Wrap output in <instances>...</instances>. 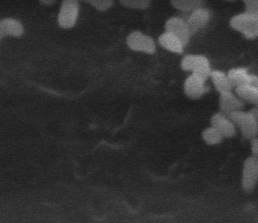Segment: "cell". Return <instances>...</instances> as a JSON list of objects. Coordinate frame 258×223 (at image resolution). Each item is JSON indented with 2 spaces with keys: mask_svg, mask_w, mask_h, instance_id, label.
<instances>
[{
  "mask_svg": "<svg viewBox=\"0 0 258 223\" xmlns=\"http://www.w3.org/2000/svg\"><path fill=\"white\" fill-rule=\"evenodd\" d=\"M244 105V101L231 91L220 94L219 107L222 113L227 116L242 110Z\"/></svg>",
  "mask_w": 258,
  "mask_h": 223,
  "instance_id": "obj_11",
  "label": "cell"
},
{
  "mask_svg": "<svg viewBox=\"0 0 258 223\" xmlns=\"http://www.w3.org/2000/svg\"><path fill=\"white\" fill-rule=\"evenodd\" d=\"M228 117L240 130L242 137L246 140H251L258 133L257 121L249 112L242 110L232 113Z\"/></svg>",
  "mask_w": 258,
  "mask_h": 223,
  "instance_id": "obj_2",
  "label": "cell"
},
{
  "mask_svg": "<svg viewBox=\"0 0 258 223\" xmlns=\"http://www.w3.org/2000/svg\"><path fill=\"white\" fill-rule=\"evenodd\" d=\"M172 6L182 12H191L202 7L203 0H170Z\"/></svg>",
  "mask_w": 258,
  "mask_h": 223,
  "instance_id": "obj_17",
  "label": "cell"
},
{
  "mask_svg": "<svg viewBox=\"0 0 258 223\" xmlns=\"http://www.w3.org/2000/svg\"><path fill=\"white\" fill-rule=\"evenodd\" d=\"M40 2L44 5L50 6L53 4L56 0H39Z\"/></svg>",
  "mask_w": 258,
  "mask_h": 223,
  "instance_id": "obj_23",
  "label": "cell"
},
{
  "mask_svg": "<svg viewBox=\"0 0 258 223\" xmlns=\"http://www.w3.org/2000/svg\"><path fill=\"white\" fill-rule=\"evenodd\" d=\"M159 43L164 48L170 51L181 53L184 45L182 42L173 35L165 32L159 37Z\"/></svg>",
  "mask_w": 258,
  "mask_h": 223,
  "instance_id": "obj_14",
  "label": "cell"
},
{
  "mask_svg": "<svg viewBox=\"0 0 258 223\" xmlns=\"http://www.w3.org/2000/svg\"><path fill=\"white\" fill-rule=\"evenodd\" d=\"M228 76L233 86L251 85L258 87V76L248 74L244 68L232 69L229 71Z\"/></svg>",
  "mask_w": 258,
  "mask_h": 223,
  "instance_id": "obj_10",
  "label": "cell"
},
{
  "mask_svg": "<svg viewBox=\"0 0 258 223\" xmlns=\"http://www.w3.org/2000/svg\"><path fill=\"white\" fill-rule=\"evenodd\" d=\"M230 24L246 38L252 39L258 37V14L245 12L238 14L232 18Z\"/></svg>",
  "mask_w": 258,
  "mask_h": 223,
  "instance_id": "obj_1",
  "label": "cell"
},
{
  "mask_svg": "<svg viewBox=\"0 0 258 223\" xmlns=\"http://www.w3.org/2000/svg\"><path fill=\"white\" fill-rule=\"evenodd\" d=\"M79 0H62L58 15V22L63 28L72 27L78 18Z\"/></svg>",
  "mask_w": 258,
  "mask_h": 223,
  "instance_id": "obj_5",
  "label": "cell"
},
{
  "mask_svg": "<svg viewBox=\"0 0 258 223\" xmlns=\"http://www.w3.org/2000/svg\"><path fill=\"white\" fill-rule=\"evenodd\" d=\"M257 125H258V121H257Z\"/></svg>",
  "mask_w": 258,
  "mask_h": 223,
  "instance_id": "obj_26",
  "label": "cell"
},
{
  "mask_svg": "<svg viewBox=\"0 0 258 223\" xmlns=\"http://www.w3.org/2000/svg\"><path fill=\"white\" fill-rule=\"evenodd\" d=\"M181 66L183 70L192 71L193 74L205 81L211 75L212 72L208 60L202 55H185L182 60Z\"/></svg>",
  "mask_w": 258,
  "mask_h": 223,
  "instance_id": "obj_3",
  "label": "cell"
},
{
  "mask_svg": "<svg viewBox=\"0 0 258 223\" xmlns=\"http://www.w3.org/2000/svg\"><path fill=\"white\" fill-rule=\"evenodd\" d=\"M204 140L209 145H216L221 142L223 136L213 126L206 128L202 133Z\"/></svg>",
  "mask_w": 258,
  "mask_h": 223,
  "instance_id": "obj_18",
  "label": "cell"
},
{
  "mask_svg": "<svg viewBox=\"0 0 258 223\" xmlns=\"http://www.w3.org/2000/svg\"><path fill=\"white\" fill-rule=\"evenodd\" d=\"M245 5V6H248L254 4L258 2V0H242Z\"/></svg>",
  "mask_w": 258,
  "mask_h": 223,
  "instance_id": "obj_24",
  "label": "cell"
},
{
  "mask_svg": "<svg viewBox=\"0 0 258 223\" xmlns=\"http://www.w3.org/2000/svg\"><path fill=\"white\" fill-rule=\"evenodd\" d=\"M258 182V159L253 156L246 158L243 164L241 186L247 193L255 188Z\"/></svg>",
  "mask_w": 258,
  "mask_h": 223,
  "instance_id": "obj_4",
  "label": "cell"
},
{
  "mask_svg": "<svg viewBox=\"0 0 258 223\" xmlns=\"http://www.w3.org/2000/svg\"><path fill=\"white\" fill-rule=\"evenodd\" d=\"M210 76L216 90L220 94L231 91L233 85L228 75L222 71L214 70L211 72Z\"/></svg>",
  "mask_w": 258,
  "mask_h": 223,
  "instance_id": "obj_15",
  "label": "cell"
},
{
  "mask_svg": "<svg viewBox=\"0 0 258 223\" xmlns=\"http://www.w3.org/2000/svg\"><path fill=\"white\" fill-rule=\"evenodd\" d=\"M123 6L135 9L144 10L150 5L151 0H119Z\"/></svg>",
  "mask_w": 258,
  "mask_h": 223,
  "instance_id": "obj_19",
  "label": "cell"
},
{
  "mask_svg": "<svg viewBox=\"0 0 258 223\" xmlns=\"http://www.w3.org/2000/svg\"><path fill=\"white\" fill-rule=\"evenodd\" d=\"M166 32L177 37L185 46L188 42L190 34L186 21L179 17H172L166 21L165 25Z\"/></svg>",
  "mask_w": 258,
  "mask_h": 223,
  "instance_id": "obj_7",
  "label": "cell"
},
{
  "mask_svg": "<svg viewBox=\"0 0 258 223\" xmlns=\"http://www.w3.org/2000/svg\"><path fill=\"white\" fill-rule=\"evenodd\" d=\"M87 2L97 10L104 11L109 9L113 5V0H79Z\"/></svg>",
  "mask_w": 258,
  "mask_h": 223,
  "instance_id": "obj_20",
  "label": "cell"
},
{
  "mask_svg": "<svg viewBox=\"0 0 258 223\" xmlns=\"http://www.w3.org/2000/svg\"><path fill=\"white\" fill-rule=\"evenodd\" d=\"M210 18L209 11L203 7L191 12L185 20L190 35L195 34L203 28L208 23Z\"/></svg>",
  "mask_w": 258,
  "mask_h": 223,
  "instance_id": "obj_8",
  "label": "cell"
},
{
  "mask_svg": "<svg viewBox=\"0 0 258 223\" xmlns=\"http://www.w3.org/2000/svg\"><path fill=\"white\" fill-rule=\"evenodd\" d=\"M235 92L243 101L258 105V87L251 85L240 86L236 87Z\"/></svg>",
  "mask_w": 258,
  "mask_h": 223,
  "instance_id": "obj_16",
  "label": "cell"
},
{
  "mask_svg": "<svg viewBox=\"0 0 258 223\" xmlns=\"http://www.w3.org/2000/svg\"><path fill=\"white\" fill-rule=\"evenodd\" d=\"M126 43L133 50L149 54L154 53L156 49L153 39L138 31L132 32L127 36Z\"/></svg>",
  "mask_w": 258,
  "mask_h": 223,
  "instance_id": "obj_6",
  "label": "cell"
},
{
  "mask_svg": "<svg viewBox=\"0 0 258 223\" xmlns=\"http://www.w3.org/2000/svg\"><path fill=\"white\" fill-rule=\"evenodd\" d=\"M211 124L220 132L223 137L232 138L236 134L233 122L227 115L222 112L216 113L212 117Z\"/></svg>",
  "mask_w": 258,
  "mask_h": 223,
  "instance_id": "obj_9",
  "label": "cell"
},
{
  "mask_svg": "<svg viewBox=\"0 0 258 223\" xmlns=\"http://www.w3.org/2000/svg\"><path fill=\"white\" fill-rule=\"evenodd\" d=\"M205 80L192 74L185 80L184 90L185 94L191 99H197L203 95L206 91Z\"/></svg>",
  "mask_w": 258,
  "mask_h": 223,
  "instance_id": "obj_12",
  "label": "cell"
},
{
  "mask_svg": "<svg viewBox=\"0 0 258 223\" xmlns=\"http://www.w3.org/2000/svg\"><path fill=\"white\" fill-rule=\"evenodd\" d=\"M23 32V27L18 20L11 18L2 19L0 22V36L9 35L13 36H20Z\"/></svg>",
  "mask_w": 258,
  "mask_h": 223,
  "instance_id": "obj_13",
  "label": "cell"
},
{
  "mask_svg": "<svg viewBox=\"0 0 258 223\" xmlns=\"http://www.w3.org/2000/svg\"><path fill=\"white\" fill-rule=\"evenodd\" d=\"M250 141L251 151L252 156L258 159V137L256 136Z\"/></svg>",
  "mask_w": 258,
  "mask_h": 223,
  "instance_id": "obj_21",
  "label": "cell"
},
{
  "mask_svg": "<svg viewBox=\"0 0 258 223\" xmlns=\"http://www.w3.org/2000/svg\"><path fill=\"white\" fill-rule=\"evenodd\" d=\"M249 112L252 115L255 119L258 121V105L255 106L249 110Z\"/></svg>",
  "mask_w": 258,
  "mask_h": 223,
  "instance_id": "obj_22",
  "label": "cell"
},
{
  "mask_svg": "<svg viewBox=\"0 0 258 223\" xmlns=\"http://www.w3.org/2000/svg\"><path fill=\"white\" fill-rule=\"evenodd\" d=\"M224 1H228V2H233V1H234L235 0H224Z\"/></svg>",
  "mask_w": 258,
  "mask_h": 223,
  "instance_id": "obj_25",
  "label": "cell"
}]
</instances>
